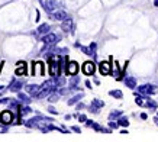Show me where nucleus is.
Listing matches in <instances>:
<instances>
[{"label":"nucleus","instance_id":"f257e3e1","mask_svg":"<svg viewBox=\"0 0 158 142\" xmlns=\"http://www.w3.org/2000/svg\"><path fill=\"white\" fill-rule=\"evenodd\" d=\"M60 55L58 57H55V55H52V57L48 58V67H49V74L52 77H60V74H61V62H60Z\"/></svg>","mask_w":158,"mask_h":142},{"label":"nucleus","instance_id":"f03ea898","mask_svg":"<svg viewBox=\"0 0 158 142\" xmlns=\"http://www.w3.org/2000/svg\"><path fill=\"white\" fill-rule=\"evenodd\" d=\"M58 7H60V5H58L57 0H45L44 2V9H45V12L47 13H54L55 10H58Z\"/></svg>","mask_w":158,"mask_h":142},{"label":"nucleus","instance_id":"7ed1b4c3","mask_svg":"<svg viewBox=\"0 0 158 142\" xmlns=\"http://www.w3.org/2000/svg\"><path fill=\"white\" fill-rule=\"evenodd\" d=\"M13 120H15V116L10 110H5V112L0 113V123H3V125L7 126V125H10Z\"/></svg>","mask_w":158,"mask_h":142},{"label":"nucleus","instance_id":"20e7f679","mask_svg":"<svg viewBox=\"0 0 158 142\" xmlns=\"http://www.w3.org/2000/svg\"><path fill=\"white\" fill-rule=\"evenodd\" d=\"M81 70H83V74H86V76H93L94 71H96V65H94L93 61H86L83 64Z\"/></svg>","mask_w":158,"mask_h":142},{"label":"nucleus","instance_id":"39448f33","mask_svg":"<svg viewBox=\"0 0 158 142\" xmlns=\"http://www.w3.org/2000/svg\"><path fill=\"white\" fill-rule=\"evenodd\" d=\"M138 91L142 96H147V94H154V93L157 91V89H155L152 84H144V86H139Z\"/></svg>","mask_w":158,"mask_h":142},{"label":"nucleus","instance_id":"423d86ee","mask_svg":"<svg viewBox=\"0 0 158 142\" xmlns=\"http://www.w3.org/2000/svg\"><path fill=\"white\" fill-rule=\"evenodd\" d=\"M15 74L16 76H26L28 74V67H26V62L19 61L16 64V68H15Z\"/></svg>","mask_w":158,"mask_h":142},{"label":"nucleus","instance_id":"0eeeda50","mask_svg":"<svg viewBox=\"0 0 158 142\" xmlns=\"http://www.w3.org/2000/svg\"><path fill=\"white\" fill-rule=\"evenodd\" d=\"M58 39H60L58 38V35H55V33H52V32H48L47 35H44L42 36L44 44H47V45H54Z\"/></svg>","mask_w":158,"mask_h":142},{"label":"nucleus","instance_id":"6e6552de","mask_svg":"<svg viewBox=\"0 0 158 142\" xmlns=\"http://www.w3.org/2000/svg\"><path fill=\"white\" fill-rule=\"evenodd\" d=\"M65 73H67L68 76H76L77 73H78V64L76 61H68Z\"/></svg>","mask_w":158,"mask_h":142},{"label":"nucleus","instance_id":"1a4fd4ad","mask_svg":"<svg viewBox=\"0 0 158 142\" xmlns=\"http://www.w3.org/2000/svg\"><path fill=\"white\" fill-rule=\"evenodd\" d=\"M49 18L51 19H54V20H64V19H67L68 18V15H67V12H64V10H61V9H58L57 12H54V13H49Z\"/></svg>","mask_w":158,"mask_h":142},{"label":"nucleus","instance_id":"9d476101","mask_svg":"<svg viewBox=\"0 0 158 142\" xmlns=\"http://www.w3.org/2000/svg\"><path fill=\"white\" fill-rule=\"evenodd\" d=\"M61 29L64 32H71L73 29H74V22H73L71 18H67V19H64L61 22Z\"/></svg>","mask_w":158,"mask_h":142},{"label":"nucleus","instance_id":"9b49d317","mask_svg":"<svg viewBox=\"0 0 158 142\" xmlns=\"http://www.w3.org/2000/svg\"><path fill=\"white\" fill-rule=\"evenodd\" d=\"M99 70H100V73L103 76H109L110 73H112V65H110V62H107V61H102L100 64H99Z\"/></svg>","mask_w":158,"mask_h":142},{"label":"nucleus","instance_id":"f8f14e48","mask_svg":"<svg viewBox=\"0 0 158 142\" xmlns=\"http://www.w3.org/2000/svg\"><path fill=\"white\" fill-rule=\"evenodd\" d=\"M32 74H34V76H36V74H41V76H42L44 74L42 62H36V61L32 62Z\"/></svg>","mask_w":158,"mask_h":142},{"label":"nucleus","instance_id":"ddd939ff","mask_svg":"<svg viewBox=\"0 0 158 142\" xmlns=\"http://www.w3.org/2000/svg\"><path fill=\"white\" fill-rule=\"evenodd\" d=\"M39 89H41V86H38V84H28V86H25V90L28 91L32 97H35V96H36V93L39 91Z\"/></svg>","mask_w":158,"mask_h":142},{"label":"nucleus","instance_id":"4468645a","mask_svg":"<svg viewBox=\"0 0 158 142\" xmlns=\"http://www.w3.org/2000/svg\"><path fill=\"white\" fill-rule=\"evenodd\" d=\"M22 86H23V83H22V81L15 80V78H13V81H12V83H10V86H9V90L10 91H19L20 89H22Z\"/></svg>","mask_w":158,"mask_h":142},{"label":"nucleus","instance_id":"2eb2a0df","mask_svg":"<svg viewBox=\"0 0 158 142\" xmlns=\"http://www.w3.org/2000/svg\"><path fill=\"white\" fill-rule=\"evenodd\" d=\"M125 86L134 90V89H136V80H135L134 77H126L125 78Z\"/></svg>","mask_w":158,"mask_h":142},{"label":"nucleus","instance_id":"dca6fc26","mask_svg":"<svg viewBox=\"0 0 158 142\" xmlns=\"http://www.w3.org/2000/svg\"><path fill=\"white\" fill-rule=\"evenodd\" d=\"M49 31H51V26H49L48 23H42L38 28V31H36V32H38V35H47Z\"/></svg>","mask_w":158,"mask_h":142},{"label":"nucleus","instance_id":"f3484780","mask_svg":"<svg viewBox=\"0 0 158 142\" xmlns=\"http://www.w3.org/2000/svg\"><path fill=\"white\" fill-rule=\"evenodd\" d=\"M83 96H84L83 93H78V94H76L74 97H71V99H70V100L67 102L68 106H74V104H76L77 102H78V100H81V99H83Z\"/></svg>","mask_w":158,"mask_h":142},{"label":"nucleus","instance_id":"a211bd4d","mask_svg":"<svg viewBox=\"0 0 158 142\" xmlns=\"http://www.w3.org/2000/svg\"><path fill=\"white\" fill-rule=\"evenodd\" d=\"M109 94L112 96V97H115V99H122V97H123V94H122L120 90H110Z\"/></svg>","mask_w":158,"mask_h":142},{"label":"nucleus","instance_id":"6ab92c4d","mask_svg":"<svg viewBox=\"0 0 158 142\" xmlns=\"http://www.w3.org/2000/svg\"><path fill=\"white\" fill-rule=\"evenodd\" d=\"M18 97H19V100H22L25 104H29V103H31V99H29L26 94H23V93H19V94H18Z\"/></svg>","mask_w":158,"mask_h":142},{"label":"nucleus","instance_id":"aec40b11","mask_svg":"<svg viewBox=\"0 0 158 142\" xmlns=\"http://www.w3.org/2000/svg\"><path fill=\"white\" fill-rule=\"evenodd\" d=\"M118 123H119V126H123V128L129 126V122H128V119H126V118H119Z\"/></svg>","mask_w":158,"mask_h":142},{"label":"nucleus","instance_id":"412c9836","mask_svg":"<svg viewBox=\"0 0 158 142\" xmlns=\"http://www.w3.org/2000/svg\"><path fill=\"white\" fill-rule=\"evenodd\" d=\"M122 116V112L120 110H113L112 113H110V119H119Z\"/></svg>","mask_w":158,"mask_h":142},{"label":"nucleus","instance_id":"4be33fe9","mask_svg":"<svg viewBox=\"0 0 158 142\" xmlns=\"http://www.w3.org/2000/svg\"><path fill=\"white\" fill-rule=\"evenodd\" d=\"M91 104H93V106H96V107H99V109L105 106V103H103L102 100H99V99H94V100H93V102H91Z\"/></svg>","mask_w":158,"mask_h":142},{"label":"nucleus","instance_id":"5701e85b","mask_svg":"<svg viewBox=\"0 0 158 142\" xmlns=\"http://www.w3.org/2000/svg\"><path fill=\"white\" fill-rule=\"evenodd\" d=\"M135 102H136L138 106H147V103L144 102V99H142V97H139L138 94H136V100H135Z\"/></svg>","mask_w":158,"mask_h":142},{"label":"nucleus","instance_id":"b1692460","mask_svg":"<svg viewBox=\"0 0 158 142\" xmlns=\"http://www.w3.org/2000/svg\"><path fill=\"white\" fill-rule=\"evenodd\" d=\"M65 84V80L62 78V77H60V78H55V86H64Z\"/></svg>","mask_w":158,"mask_h":142},{"label":"nucleus","instance_id":"393cba45","mask_svg":"<svg viewBox=\"0 0 158 142\" xmlns=\"http://www.w3.org/2000/svg\"><path fill=\"white\" fill-rule=\"evenodd\" d=\"M60 96H61L60 93H57V94H52V96H49V97H48V100H49V102H57V100L60 99Z\"/></svg>","mask_w":158,"mask_h":142},{"label":"nucleus","instance_id":"a878e982","mask_svg":"<svg viewBox=\"0 0 158 142\" xmlns=\"http://www.w3.org/2000/svg\"><path fill=\"white\" fill-rule=\"evenodd\" d=\"M70 90H71V89H60L58 93H60L61 96H64V94H67V93H70Z\"/></svg>","mask_w":158,"mask_h":142},{"label":"nucleus","instance_id":"bb28decb","mask_svg":"<svg viewBox=\"0 0 158 142\" xmlns=\"http://www.w3.org/2000/svg\"><path fill=\"white\" fill-rule=\"evenodd\" d=\"M109 126H110V129H116L118 126H119V123H116V122H109Z\"/></svg>","mask_w":158,"mask_h":142},{"label":"nucleus","instance_id":"cd10ccee","mask_svg":"<svg viewBox=\"0 0 158 142\" xmlns=\"http://www.w3.org/2000/svg\"><path fill=\"white\" fill-rule=\"evenodd\" d=\"M78 120H80V122H86L87 120V118H86V115H80V116H78Z\"/></svg>","mask_w":158,"mask_h":142},{"label":"nucleus","instance_id":"c85d7f7f","mask_svg":"<svg viewBox=\"0 0 158 142\" xmlns=\"http://www.w3.org/2000/svg\"><path fill=\"white\" fill-rule=\"evenodd\" d=\"M48 112H51V113H52V115H57V110L54 109L52 106H48Z\"/></svg>","mask_w":158,"mask_h":142},{"label":"nucleus","instance_id":"c756f323","mask_svg":"<svg viewBox=\"0 0 158 142\" xmlns=\"http://www.w3.org/2000/svg\"><path fill=\"white\" fill-rule=\"evenodd\" d=\"M7 102H10V100L7 99V97H5V99H0V104H6Z\"/></svg>","mask_w":158,"mask_h":142},{"label":"nucleus","instance_id":"7c9ffc66","mask_svg":"<svg viewBox=\"0 0 158 142\" xmlns=\"http://www.w3.org/2000/svg\"><path fill=\"white\" fill-rule=\"evenodd\" d=\"M84 107H86V106H84V103H78V104H77V109H78V110L84 109Z\"/></svg>","mask_w":158,"mask_h":142},{"label":"nucleus","instance_id":"2f4dec72","mask_svg":"<svg viewBox=\"0 0 158 142\" xmlns=\"http://www.w3.org/2000/svg\"><path fill=\"white\" fill-rule=\"evenodd\" d=\"M93 123H94L93 120H86V126H90L91 128V126H93Z\"/></svg>","mask_w":158,"mask_h":142},{"label":"nucleus","instance_id":"473e14b6","mask_svg":"<svg viewBox=\"0 0 158 142\" xmlns=\"http://www.w3.org/2000/svg\"><path fill=\"white\" fill-rule=\"evenodd\" d=\"M73 131H74V132H77V133H80V132H81V129H80V128H77V126H73Z\"/></svg>","mask_w":158,"mask_h":142},{"label":"nucleus","instance_id":"72a5a7b5","mask_svg":"<svg viewBox=\"0 0 158 142\" xmlns=\"http://www.w3.org/2000/svg\"><path fill=\"white\" fill-rule=\"evenodd\" d=\"M141 118H142V119H144V120H145V119L148 118V116H147V113H141Z\"/></svg>","mask_w":158,"mask_h":142},{"label":"nucleus","instance_id":"f704fd0d","mask_svg":"<svg viewBox=\"0 0 158 142\" xmlns=\"http://www.w3.org/2000/svg\"><path fill=\"white\" fill-rule=\"evenodd\" d=\"M154 122H155V125L158 126V116H157V118H154Z\"/></svg>","mask_w":158,"mask_h":142},{"label":"nucleus","instance_id":"c9c22d12","mask_svg":"<svg viewBox=\"0 0 158 142\" xmlns=\"http://www.w3.org/2000/svg\"><path fill=\"white\" fill-rule=\"evenodd\" d=\"M0 90H5V87H3V86H0Z\"/></svg>","mask_w":158,"mask_h":142}]
</instances>
